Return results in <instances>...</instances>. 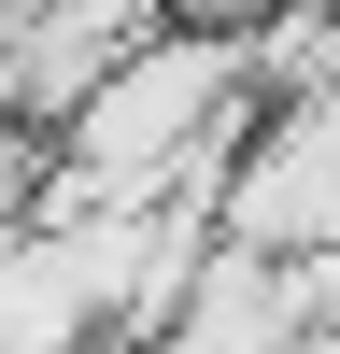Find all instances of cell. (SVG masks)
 Returning a JSON list of instances; mask_svg holds the SVG:
<instances>
[{"instance_id":"6da1fadb","label":"cell","mask_w":340,"mask_h":354,"mask_svg":"<svg viewBox=\"0 0 340 354\" xmlns=\"http://www.w3.org/2000/svg\"><path fill=\"white\" fill-rule=\"evenodd\" d=\"M283 340H298V255L213 241V270L185 283V312H170L156 354H283Z\"/></svg>"},{"instance_id":"7a4b0ae2","label":"cell","mask_w":340,"mask_h":354,"mask_svg":"<svg viewBox=\"0 0 340 354\" xmlns=\"http://www.w3.org/2000/svg\"><path fill=\"white\" fill-rule=\"evenodd\" d=\"M15 15H28V0H0V28H15Z\"/></svg>"}]
</instances>
